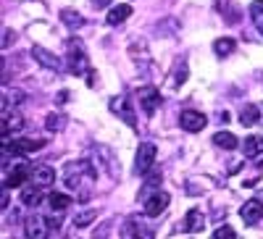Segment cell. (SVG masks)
I'll return each instance as SVG.
<instances>
[{"instance_id": "cell-1", "label": "cell", "mask_w": 263, "mask_h": 239, "mask_svg": "<svg viewBox=\"0 0 263 239\" xmlns=\"http://www.w3.org/2000/svg\"><path fill=\"white\" fill-rule=\"evenodd\" d=\"M156 155H158V147L153 142H142L137 147V155H135V173L145 176V173L153 168V163H156Z\"/></svg>"}, {"instance_id": "cell-2", "label": "cell", "mask_w": 263, "mask_h": 239, "mask_svg": "<svg viewBox=\"0 0 263 239\" xmlns=\"http://www.w3.org/2000/svg\"><path fill=\"white\" fill-rule=\"evenodd\" d=\"M42 147H45L42 140H13V142H6V153H11V155H32Z\"/></svg>"}, {"instance_id": "cell-3", "label": "cell", "mask_w": 263, "mask_h": 239, "mask_svg": "<svg viewBox=\"0 0 263 239\" xmlns=\"http://www.w3.org/2000/svg\"><path fill=\"white\" fill-rule=\"evenodd\" d=\"M69 69L74 74H84L90 69V63H87V55L84 50L79 48V42H69Z\"/></svg>"}, {"instance_id": "cell-4", "label": "cell", "mask_w": 263, "mask_h": 239, "mask_svg": "<svg viewBox=\"0 0 263 239\" xmlns=\"http://www.w3.org/2000/svg\"><path fill=\"white\" fill-rule=\"evenodd\" d=\"M137 100L142 105V111L147 116H153V113H156V108H158V103H161V95H158L156 87H142V90L137 92Z\"/></svg>"}, {"instance_id": "cell-5", "label": "cell", "mask_w": 263, "mask_h": 239, "mask_svg": "<svg viewBox=\"0 0 263 239\" xmlns=\"http://www.w3.org/2000/svg\"><path fill=\"white\" fill-rule=\"evenodd\" d=\"M168 192H156L153 197H147L145 200V215H150V218H156V215H161L163 210H166V205H168Z\"/></svg>"}, {"instance_id": "cell-6", "label": "cell", "mask_w": 263, "mask_h": 239, "mask_svg": "<svg viewBox=\"0 0 263 239\" xmlns=\"http://www.w3.org/2000/svg\"><path fill=\"white\" fill-rule=\"evenodd\" d=\"M239 215H242V221H245L248 226L258 224V221L263 218V203H260V200H248L242 208H239Z\"/></svg>"}, {"instance_id": "cell-7", "label": "cell", "mask_w": 263, "mask_h": 239, "mask_svg": "<svg viewBox=\"0 0 263 239\" xmlns=\"http://www.w3.org/2000/svg\"><path fill=\"white\" fill-rule=\"evenodd\" d=\"M179 126L184 129V132H200V129L205 126V116L197 113V111H184L179 116Z\"/></svg>"}, {"instance_id": "cell-8", "label": "cell", "mask_w": 263, "mask_h": 239, "mask_svg": "<svg viewBox=\"0 0 263 239\" xmlns=\"http://www.w3.org/2000/svg\"><path fill=\"white\" fill-rule=\"evenodd\" d=\"M27 179H32V168L24 166V163H21V166H13V171L6 176V189H8V187H21Z\"/></svg>"}, {"instance_id": "cell-9", "label": "cell", "mask_w": 263, "mask_h": 239, "mask_svg": "<svg viewBox=\"0 0 263 239\" xmlns=\"http://www.w3.org/2000/svg\"><path fill=\"white\" fill-rule=\"evenodd\" d=\"M32 182H34L37 187H50V184L55 182L53 166H34V168H32Z\"/></svg>"}, {"instance_id": "cell-10", "label": "cell", "mask_w": 263, "mask_h": 239, "mask_svg": "<svg viewBox=\"0 0 263 239\" xmlns=\"http://www.w3.org/2000/svg\"><path fill=\"white\" fill-rule=\"evenodd\" d=\"M203 229H205V215L197 210V208H190L187 210V218H184V231L197 234V231H203Z\"/></svg>"}, {"instance_id": "cell-11", "label": "cell", "mask_w": 263, "mask_h": 239, "mask_svg": "<svg viewBox=\"0 0 263 239\" xmlns=\"http://www.w3.org/2000/svg\"><path fill=\"white\" fill-rule=\"evenodd\" d=\"M111 111H114L116 116H121L129 126H137V124H135V113H132V108H129V103H126L124 97H114V100H111Z\"/></svg>"}, {"instance_id": "cell-12", "label": "cell", "mask_w": 263, "mask_h": 239, "mask_svg": "<svg viewBox=\"0 0 263 239\" xmlns=\"http://www.w3.org/2000/svg\"><path fill=\"white\" fill-rule=\"evenodd\" d=\"M48 229H50V224H48V218H29L27 221V236H48Z\"/></svg>"}, {"instance_id": "cell-13", "label": "cell", "mask_w": 263, "mask_h": 239, "mask_svg": "<svg viewBox=\"0 0 263 239\" xmlns=\"http://www.w3.org/2000/svg\"><path fill=\"white\" fill-rule=\"evenodd\" d=\"M242 153H245V158H258L263 153V137H258V134L248 137L242 145Z\"/></svg>"}, {"instance_id": "cell-14", "label": "cell", "mask_w": 263, "mask_h": 239, "mask_svg": "<svg viewBox=\"0 0 263 239\" xmlns=\"http://www.w3.org/2000/svg\"><path fill=\"white\" fill-rule=\"evenodd\" d=\"M258 118H260V111H258V105H253V103H248L242 111H239V124L242 126H255Z\"/></svg>"}, {"instance_id": "cell-15", "label": "cell", "mask_w": 263, "mask_h": 239, "mask_svg": "<svg viewBox=\"0 0 263 239\" xmlns=\"http://www.w3.org/2000/svg\"><path fill=\"white\" fill-rule=\"evenodd\" d=\"M32 53H34V58H40V63H42V66H45V69H61V63H58V58L55 55H50L45 48H40V45H34L32 48Z\"/></svg>"}, {"instance_id": "cell-16", "label": "cell", "mask_w": 263, "mask_h": 239, "mask_svg": "<svg viewBox=\"0 0 263 239\" xmlns=\"http://www.w3.org/2000/svg\"><path fill=\"white\" fill-rule=\"evenodd\" d=\"M129 16H132V6L121 3V6L111 8V13H108V24H111V27H116V24H121V21H126Z\"/></svg>"}, {"instance_id": "cell-17", "label": "cell", "mask_w": 263, "mask_h": 239, "mask_svg": "<svg viewBox=\"0 0 263 239\" xmlns=\"http://www.w3.org/2000/svg\"><path fill=\"white\" fill-rule=\"evenodd\" d=\"M213 145L224 147V150H234L239 142H237V137L232 132H218V134H213Z\"/></svg>"}, {"instance_id": "cell-18", "label": "cell", "mask_w": 263, "mask_h": 239, "mask_svg": "<svg viewBox=\"0 0 263 239\" xmlns=\"http://www.w3.org/2000/svg\"><path fill=\"white\" fill-rule=\"evenodd\" d=\"M48 203H50L53 210H66V208H71V197H69V194H61V192H53L50 197H48Z\"/></svg>"}, {"instance_id": "cell-19", "label": "cell", "mask_w": 263, "mask_h": 239, "mask_svg": "<svg viewBox=\"0 0 263 239\" xmlns=\"http://www.w3.org/2000/svg\"><path fill=\"white\" fill-rule=\"evenodd\" d=\"M213 50H216V55H229V53L234 50V39H232V37L216 39V42H213Z\"/></svg>"}, {"instance_id": "cell-20", "label": "cell", "mask_w": 263, "mask_h": 239, "mask_svg": "<svg viewBox=\"0 0 263 239\" xmlns=\"http://www.w3.org/2000/svg\"><path fill=\"white\" fill-rule=\"evenodd\" d=\"M95 208H90V210H84V213H79V215H74V226L77 229H84V226H90L92 221H95Z\"/></svg>"}, {"instance_id": "cell-21", "label": "cell", "mask_w": 263, "mask_h": 239, "mask_svg": "<svg viewBox=\"0 0 263 239\" xmlns=\"http://www.w3.org/2000/svg\"><path fill=\"white\" fill-rule=\"evenodd\" d=\"M21 203L24 205H37L40 203V187L34 184V187H27L24 192H21Z\"/></svg>"}, {"instance_id": "cell-22", "label": "cell", "mask_w": 263, "mask_h": 239, "mask_svg": "<svg viewBox=\"0 0 263 239\" xmlns=\"http://www.w3.org/2000/svg\"><path fill=\"white\" fill-rule=\"evenodd\" d=\"M61 16H63V21H66V24H69V27H82V24H84V21H82V16H79V13H71V11H63Z\"/></svg>"}, {"instance_id": "cell-23", "label": "cell", "mask_w": 263, "mask_h": 239, "mask_svg": "<svg viewBox=\"0 0 263 239\" xmlns=\"http://www.w3.org/2000/svg\"><path fill=\"white\" fill-rule=\"evenodd\" d=\"M213 236H216V239H237V231L229 229V226H221V229L213 231Z\"/></svg>"}, {"instance_id": "cell-24", "label": "cell", "mask_w": 263, "mask_h": 239, "mask_svg": "<svg viewBox=\"0 0 263 239\" xmlns=\"http://www.w3.org/2000/svg\"><path fill=\"white\" fill-rule=\"evenodd\" d=\"M145 176H147V182H145V187H156V184H161V171H147L145 173Z\"/></svg>"}, {"instance_id": "cell-25", "label": "cell", "mask_w": 263, "mask_h": 239, "mask_svg": "<svg viewBox=\"0 0 263 239\" xmlns=\"http://www.w3.org/2000/svg\"><path fill=\"white\" fill-rule=\"evenodd\" d=\"M250 13H253V18H260L263 16V0H255V3L250 6Z\"/></svg>"}, {"instance_id": "cell-26", "label": "cell", "mask_w": 263, "mask_h": 239, "mask_svg": "<svg viewBox=\"0 0 263 239\" xmlns=\"http://www.w3.org/2000/svg\"><path fill=\"white\" fill-rule=\"evenodd\" d=\"M48 129H58V116H48Z\"/></svg>"}, {"instance_id": "cell-27", "label": "cell", "mask_w": 263, "mask_h": 239, "mask_svg": "<svg viewBox=\"0 0 263 239\" xmlns=\"http://www.w3.org/2000/svg\"><path fill=\"white\" fill-rule=\"evenodd\" d=\"M92 6L95 8H105V6H111V0H92Z\"/></svg>"}]
</instances>
